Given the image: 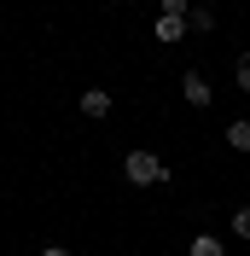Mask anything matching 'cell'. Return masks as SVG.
<instances>
[{"mask_svg": "<svg viewBox=\"0 0 250 256\" xmlns=\"http://www.w3.org/2000/svg\"><path fill=\"white\" fill-rule=\"evenodd\" d=\"M233 82H238V88H244V94H250V52H244V58L233 64Z\"/></svg>", "mask_w": 250, "mask_h": 256, "instance_id": "cell-9", "label": "cell"}, {"mask_svg": "<svg viewBox=\"0 0 250 256\" xmlns=\"http://www.w3.org/2000/svg\"><path fill=\"white\" fill-rule=\"evenodd\" d=\"M233 233H238V239H250V204L233 210Z\"/></svg>", "mask_w": 250, "mask_h": 256, "instance_id": "cell-8", "label": "cell"}, {"mask_svg": "<svg viewBox=\"0 0 250 256\" xmlns=\"http://www.w3.org/2000/svg\"><path fill=\"white\" fill-rule=\"evenodd\" d=\"M157 41H180V35H186V18H157Z\"/></svg>", "mask_w": 250, "mask_h": 256, "instance_id": "cell-5", "label": "cell"}, {"mask_svg": "<svg viewBox=\"0 0 250 256\" xmlns=\"http://www.w3.org/2000/svg\"><path fill=\"white\" fill-rule=\"evenodd\" d=\"M180 94H186V105H198V111H204V105H210V82H204L198 70H186V76H180Z\"/></svg>", "mask_w": 250, "mask_h": 256, "instance_id": "cell-2", "label": "cell"}, {"mask_svg": "<svg viewBox=\"0 0 250 256\" xmlns=\"http://www.w3.org/2000/svg\"><path fill=\"white\" fill-rule=\"evenodd\" d=\"M163 18H186V0H163Z\"/></svg>", "mask_w": 250, "mask_h": 256, "instance_id": "cell-10", "label": "cell"}, {"mask_svg": "<svg viewBox=\"0 0 250 256\" xmlns=\"http://www.w3.org/2000/svg\"><path fill=\"white\" fill-rule=\"evenodd\" d=\"M186 250H192V256H227V244H221L216 233H198V239H192Z\"/></svg>", "mask_w": 250, "mask_h": 256, "instance_id": "cell-4", "label": "cell"}, {"mask_svg": "<svg viewBox=\"0 0 250 256\" xmlns=\"http://www.w3.org/2000/svg\"><path fill=\"white\" fill-rule=\"evenodd\" d=\"M186 24H192L198 35H210V30H216V12H210V6H192V12H186Z\"/></svg>", "mask_w": 250, "mask_h": 256, "instance_id": "cell-7", "label": "cell"}, {"mask_svg": "<svg viewBox=\"0 0 250 256\" xmlns=\"http://www.w3.org/2000/svg\"><path fill=\"white\" fill-rule=\"evenodd\" d=\"M227 146H233V152H250V122H244V116L227 122Z\"/></svg>", "mask_w": 250, "mask_h": 256, "instance_id": "cell-6", "label": "cell"}, {"mask_svg": "<svg viewBox=\"0 0 250 256\" xmlns=\"http://www.w3.org/2000/svg\"><path fill=\"white\" fill-rule=\"evenodd\" d=\"M82 116H94V122L110 116V94H105V88H88V94H82Z\"/></svg>", "mask_w": 250, "mask_h": 256, "instance_id": "cell-3", "label": "cell"}, {"mask_svg": "<svg viewBox=\"0 0 250 256\" xmlns=\"http://www.w3.org/2000/svg\"><path fill=\"white\" fill-rule=\"evenodd\" d=\"M122 175L134 180V186H163V180H169V163L157 158V152H128V158H122Z\"/></svg>", "mask_w": 250, "mask_h": 256, "instance_id": "cell-1", "label": "cell"}, {"mask_svg": "<svg viewBox=\"0 0 250 256\" xmlns=\"http://www.w3.org/2000/svg\"><path fill=\"white\" fill-rule=\"evenodd\" d=\"M41 256H70V250H64V244H47V250H41Z\"/></svg>", "mask_w": 250, "mask_h": 256, "instance_id": "cell-11", "label": "cell"}]
</instances>
